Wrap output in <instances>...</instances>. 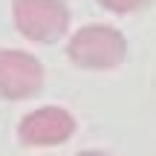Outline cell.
I'll return each mask as SVG.
<instances>
[{
  "instance_id": "obj_1",
  "label": "cell",
  "mask_w": 156,
  "mask_h": 156,
  "mask_svg": "<svg viewBox=\"0 0 156 156\" xmlns=\"http://www.w3.org/2000/svg\"><path fill=\"white\" fill-rule=\"evenodd\" d=\"M69 61L84 69H113L127 55V41L119 29L110 26H84L73 35L67 46Z\"/></svg>"
},
{
  "instance_id": "obj_2",
  "label": "cell",
  "mask_w": 156,
  "mask_h": 156,
  "mask_svg": "<svg viewBox=\"0 0 156 156\" xmlns=\"http://www.w3.org/2000/svg\"><path fill=\"white\" fill-rule=\"evenodd\" d=\"M15 26L38 44L58 41L69 26V9L64 0H15Z\"/></svg>"
},
{
  "instance_id": "obj_3",
  "label": "cell",
  "mask_w": 156,
  "mask_h": 156,
  "mask_svg": "<svg viewBox=\"0 0 156 156\" xmlns=\"http://www.w3.org/2000/svg\"><path fill=\"white\" fill-rule=\"evenodd\" d=\"M44 87V67L35 55L0 49V95L9 101L32 98Z\"/></svg>"
},
{
  "instance_id": "obj_4",
  "label": "cell",
  "mask_w": 156,
  "mask_h": 156,
  "mask_svg": "<svg viewBox=\"0 0 156 156\" xmlns=\"http://www.w3.org/2000/svg\"><path fill=\"white\" fill-rule=\"evenodd\" d=\"M20 139L32 147H46V145H61L75 133V119L61 107H41L29 113L17 127Z\"/></svg>"
},
{
  "instance_id": "obj_5",
  "label": "cell",
  "mask_w": 156,
  "mask_h": 156,
  "mask_svg": "<svg viewBox=\"0 0 156 156\" xmlns=\"http://www.w3.org/2000/svg\"><path fill=\"white\" fill-rule=\"evenodd\" d=\"M107 12H116V15H130L136 9H145L151 0H98Z\"/></svg>"
},
{
  "instance_id": "obj_6",
  "label": "cell",
  "mask_w": 156,
  "mask_h": 156,
  "mask_svg": "<svg viewBox=\"0 0 156 156\" xmlns=\"http://www.w3.org/2000/svg\"><path fill=\"white\" fill-rule=\"evenodd\" d=\"M78 156H107V153H101V151H84V153H78Z\"/></svg>"
}]
</instances>
